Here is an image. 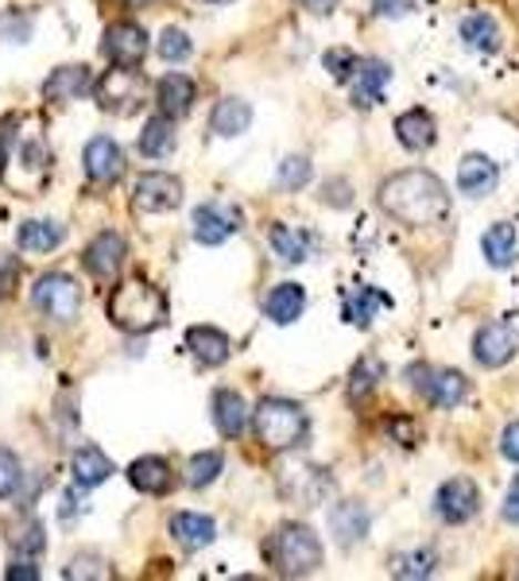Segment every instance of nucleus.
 <instances>
[{
    "label": "nucleus",
    "mask_w": 519,
    "mask_h": 581,
    "mask_svg": "<svg viewBox=\"0 0 519 581\" xmlns=\"http://www.w3.org/2000/svg\"><path fill=\"white\" fill-rule=\"evenodd\" d=\"M376 202L388 217H396L407 230H435L450 217V191L430 171H396L380 183Z\"/></svg>",
    "instance_id": "obj_1"
},
{
    "label": "nucleus",
    "mask_w": 519,
    "mask_h": 581,
    "mask_svg": "<svg viewBox=\"0 0 519 581\" xmlns=\"http://www.w3.org/2000/svg\"><path fill=\"white\" fill-rule=\"evenodd\" d=\"M264 559L279 578H311L322 570L326 551H322V539L306 523H279L264 539Z\"/></svg>",
    "instance_id": "obj_2"
},
{
    "label": "nucleus",
    "mask_w": 519,
    "mask_h": 581,
    "mask_svg": "<svg viewBox=\"0 0 519 581\" xmlns=\"http://www.w3.org/2000/svg\"><path fill=\"white\" fill-rule=\"evenodd\" d=\"M109 322L124 334H152L167 322V298L147 279H124L109 295Z\"/></svg>",
    "instance_id": "obj_3"
},
{
    "label": "nucleus",
    "mask_w": 519,
    "mask_h": 581,
    "mask_svg": "<svg viewBox=\"0 0 519 581\" xmlns=\"http://www.w3.org/2000/svg\"><path fill=\"white\" fill-rule=\"evenodd\" d=\"M253 430L267 450H295L311 438V415L291 399L267 396L253 411Z\"/></svg>",
    "instance_id": "obj_4"
},
{
    "label": "nucleus",
    "mask_w": 519,
    "mask_h": 581,
    "mask_svg": "<svg viewBox=\"0 0 519 581\" xmlns=\"http://www.w3.org/2000/svg\"><path fill=\"white\" fill-rule=\"evenodd\" d=\"M98 105L113 116H132L140 105H144V93H147V82L140 78L136 67H113L90 85Z\"/></svg>",
    "instance_id": "obj_5"
},
{
    "label": "nucleus",
    "mask_w": 519,
    "mask_h": 581,
    "mask_svg": "<svg viewBox=\"0 0 519 581\" xmlns=\"http://www.w3.org/2000/svg\"><path fill=\"white\" fill-rule=\"evenodd\" d=\"M407 384L427 399L430 407H461L469 399V380L458 368H430V365H407Z\"/></svg>",
    "instance_id": "obj_6"
},
{
    "label": "nucleus",
    "mask_w": 519,
    "mask_h": 581,
    "mask_svg": "<svg viewBox=\"0 0 519 581\" xmlns=\"http://www.w3.org/2000/svg\"><path fill=\"white\" fill-rule=\"evenodd\" d=\"M31 306H35L39 314H47L51 322L70 326V322L78 318V310H82V287H78L74 276H67V272H47V276H39L35 287H31Z\"/></svg>",
    "instance_id": "obj_7"
},
{
    "label": "nucleus",
    "mask_w": 519,
    "mask_h": 581,
    "mask_svg": "<svg viewBox=\"0 0 519 581\" xmlns=\"http://www.w3.org/2000/svg\"><path fill=\"white\" fill-rule=\"evenodd\" d=\"M132 206L140 214H171L183 206V183L167 171H144L132 186Z\"/></svg>",
    "instance_id": "obj_8"
},
{
    "label": "nucleus",
    "mask_w": 519,
    "mask_h": 581,
    "mask_svg": "<svg viewBox=\"0 0 519 581\" xmlns=\"http://www.w3.org/2000/svg\"><path fill=\"white\" fill-rule=\"evenodd\" d=\"M279 492L283 497H291L295 504L303 508H318L322 500L334 492V477H329V469L322 466H291L279 473Z\"/></svg>",
    "instance_id": "obj_9"
},
{
    "label": "nucleus",
    "mask_w": 519,
    "mask_h": 581,
    "mask_svg": "<svg viewBox=\"0 0 519 581\" xmlns=\"http://www.w3.org/2000/svg\"><path fill=\"white\" fill-rule=\"evenodd\" d=\"M481 512V489H477L469 477H454V481L438 485L435 492V516L442 523H469L474 516Z\"/></svg>",
    "instance_id": "obj_10"
},
{
    "label": "nucleus",
    "mask_w": 519,
    "mask_h": 581,
    "mask_svg": "<svg viewBox=\"0 0 519 581\" xmlns=\"http://www.w3.org/2000/svg\"><path fill=\"white\" fill-rule=\"evenodd\" d=\"M191 225H194V241H199V245L217 248V245H225L230 237H237L241 210L230 206V202H206V206L194 210Z\"/></svg>",
    "instance_id": "obj_11"
},
{
    "label": "nucleus",
    "mask_w": 519,
    "mask_h": 581,
    "mask_svg": "<svg viewBox=\"0 0 519 581\" xmlns=\"http://www.w3.org/2000/svg\"><path fill=\"white\" fill-rule=\"evenodd\" d=\"M147 31L132 20H121V23H109L105 28V39H101V54H105L113 67H140L147 54Z\"/></svg>",
    "instance_id": "obj_12"
},
{
    "label": "nucleus",
    "mask_w": 519,
    "mask_h": 581,
    "mask_svg": "<svg viewBox=\"0 0 519 581\" xmlns=\"http://www.w3.org/2000/svg\"><path fill=\"white\" fill-rule=\"evenodd\" d=\"M519 353V334L508 322H485L474 334V360L481 368H505Z\"/></svg>",
    "instance_id": "obj_13"
},
{
    "label": "nucleus",
    "mask_w": 519,
    "mask_h": 581,
    "mask_svg": "<svg viewBox=\"0 0 519 581\" xmlns=\"http://www.w3.org/2000/svg\"><path fill=\"white\" fill-rule=\"evenodd\" d=\"M124 261H129V245H124V237L113 230L98 233L82 253V264L93 279H116L124 268Z\"/></svg>",
    "instance_id": "obj_14"
},
{
    "label": "nucleus",
    "mask_w": 519,
    "mask_h": 581,
    "mask_svg": "<svg viewBox=\"0 0 519 581\" xmlns=\"http://www.w3.org/2000/svg\"><path fill=\"white\" fill-rule=\"evenodd\" d=\"M82 163H85L90 183H98V186H113L116 179L124 175V152H121V144L109 136H93L82 152Z\"/></svg>",
    "instance_id": "obj_15"
},
{
    "label": "nucleus",
    "mask_w": 519,
    "mask_h": 581,
    "mask_svg": "<svg viewBox=\"0 0 519 581\" xmlns=\"http://www.w3.org/2000/svg\"><path fill=\"white\" fill-rule=\"evenodd\" d=\"M391 82V67L384 59H360L357 70L349 74V93H353V105L360 109H373L376 101L384 98Z\"/></svg>",
    "instance_id": "obj_16"
},
{
    "label": "nucleus",
    "mask_w": 519,
    "mask_h": 581,
    "mask_svg": "<svg viewBox=\"0 0 519 581\" xmlns=\"http://www.w3.org/2000/svg\"><path fill=\"white\" fill-rule=\"evenodd\" d=\"M329 531H334L337 543H342L345 551H353V547L365 543L368 531H373V512H368L360 500H345V504H334V512H329Z\"/></svg>",
    "instance_id": "obj_17"
},
{
    "label": "nucleus",
    "mask_w": 519,
    "mask_h": 581,
    "mask_svg": "<svg viewBox=\"0 0 519 581\" xmlns=\"http://www.w3.org/2000/svg\"><path fill=\"white\" fill-rule=\"evenodd\" d=\"M267 241H272V253L279 256L283 264H306L314 253H318V233L311 230H298V225H272V233H267Z\"/></svg>",
    "instance_id": "obj_18"
},
{
    "label": "nucleus",
    "mask_w": 519,
    "mask_h": 581,
    "mask_svg": "<svg viewBox=\"0 0 519 581\" xmlns=\"http://www.w3.org/2000/svg\"><path fill=\"white\" fill-rule=\"evenodd\" d=\"M500 183V167L481 152H469L466 160L458 163V191L469 194V198H489Z\"/></svg>",
    "instance_id": "obj_19"
},
{
    "label": "nucleus",
    "mask_w": 519,
    "mask_h": 581,
    "mask_svg": "<svg viewBox=\"0 0 519 581\" xmlns=\"http://www.w3.org/2000/svg\"><path fill=\"white\" fill-rule=\"evenodd\" d=\"M396 140L407 147V152L423 155L438 144V124L427 109H407V113L396 116Z\"/></svg>",
    "instance_id": "obj_20"
},
{
    "label": "nucleus",
    "mask_w": 519,
    "mask_h": 581,
    "mask_svg": "<svg viewBox=\"0 0 519 581\" xmlns=\"http://www.w3.org/2000/svg\"><path fill=\"white\" fill-rule=\"evenodd\" d=\"M194 98H199V85L186 74H163L160 85H155V105H160V113L171 116V121L191 113Z\"/></svg>",
    "instance_id": "obj_21"
},
{
    "label": "nucleus",
    "mask_w": 519,
    "mask_h": 581,
    "mask_svg": "<svg viewBox=\"0 0 519 581\" xmlns=\"http://www.w3.org/2000/svg\"><path fill=\"white\" fill-rule=\"evenodd\" d=\"M391 306V295L388 290H380V287H368V284H357L345 295V310H342V318L349 322V326H357V329H368L373 326V318L380 310H388Z\"/></svg>",
    "instance_id": "obj_22"
},
{
    "label": "nucleus",
    "mask_w": 519,
    "mask_h": 581,
    "mask_svg": "<svg viewBox=\"0 0 519 581\" xmlns=\"http://www.w3.org/2000/svg\"><path fill=\"white\" fill-rule=\"evenodd\" d=\"M186 349L194 353V360H199V365H210V368L225 365V360L233 357L230 334H222L217 326H191V329H186Z\"/></svg>",
    "instance_id": "obj_23"
},
{
    "label": "nucleus",
    "mask_w": 519,
    "mask_h": 581,
    "mask_svg": "<svg viewBox=\"0 0 519 581\" xmlns=\"http://www.w3.org/2000/svg\"><path fill=\"white\" fill-rule=\"evenodd\" d=\"M129 485L136 492H144V497H163L175 485V473H171V466L163 458L147 453V458H136L129 466Z\"/></svg>",
    "instance_id": "obj_24"
},
{
    "label": "nucleus",
    "mask_w": 519,
    "mask_h": 581,
    "mask_svg": "<svg viewBox=\"0 0 519 581\" xmlns=\"http://www.w3.org/2000/svg\"><path fill=\"white\" fill-rule=\"evenodd\" d=\"M248 124H253V105L245 98H222L210 113V132L222 140L245 136Z\"/></svg>",
    "instance_id": "obj_25"
},
{
    "label": "nucleus",
    "mask_w": 519,
    "mask_h": 581,
    "mask_svg": "<svg viewBox=\"0 0 519 581\" xmlns=\"http://www.w3.org/2000/svg\"><path fill=\"white\" fill-rule=\"evenodd\" d=\"M171 536L183 551H202L217 539V523L199 512H175L171 516Z\"/></svg>",
    "instance_id": "obj_26"
},
{
    "label": "nucleus",
    "mask_w": 519,
    "mask_h": 581,
    "mask_svg": "<svg viewBox=\"0 0 519 581\" xmlns=\"http://www.w3.org/2000/svg\"><path fill=\"white\" fill-rule=\"evenodd\" d=\"M481 253L485 261L492 264V268H512V264L519 261V233L512 222H497L485 230L481 237Z\"/></svg>",
    "instance_id": "obj_27"
},
{
    "label": "nucleus",
    "mask_w": 519,
    "mask_h": 581,
    "mask_svg": "<svg viewBox=\"0 0 519 581\" xmlns=\"http://www.w3.org/2000/svg\"><path fill=\"white\" fill-rule=\"evenodd\" d=\"M442 559H438L435 547H415V551H396L388 559V570L391 578L399 581H423V578H435Z\"/></svg>",
    "instance_id": "obj_28"
},
{
    "label": "nucleus",
    "mask_w": 519,
    "mask_h": 581,
    "mask_svg": "<svg viewBox=\"0 0 519 581\" xmlns=\"http://www.w3.org/2000/svg\"><path fill=\"white\" fill-rule=\"evenodd\" d=\"M306 310V290L303 284H275L264 298V314L275 326H291L295 318H303Z\"/></svg>",
    "instance_id": "obj_29"
},
{
    "label": "nucleus",
    "mask_w": 519,
    "mask_h": 581,
    "mask_svg": "<svg viewBox=\"0 0 519 581\" xmlns=\"http://www.w3.org/2000/svg\"><path fill=\"white\" fill-rule=\"evenodd\" d=\"M70 473H74L78 489H98V485H105L109 477H113V461H109L105 450H98V446H82V450H74V458H70Z\"/></svg>",
    "instance_id": "obj_30"
},
{
    "label": "nucleus",
    "mask_w": 519,
    "mask_h": 581,
    "mask_svg": "<svg viewBox=\"0 0 519 581\" xmlns=\"http://www.w3.org/2000/svg\"><path fill=\"white\" fill-rule=\"evenodd\" d=\"M214 422L225 438H241L248 427V404L241 399V391L217 388L214 391Z\"/></svg>",
    "instance_id": "obj_31"
},
{
    "label": "nucleus",
    "mask_w": 519,
    "mask_h": 581,
    "mask_svg": "<svg viewBox=\"0 0 519 581\" xmlns=\"http://www.w3.org/2000/svg\"><path fill=\"white\" fill-rule=\"evenodd\" d=\"M93 78H90V67H59L51 78L43 82V98L47 101H74L82 93H90Z\"/></svg>",
    "instance_id": "obj_32"
},
{
    "label": "nucleus",
    "mask_w": 519,
    "mask_h": 581,
    "mask_svg": "<svg viewBox=\"0 0 519 581\" xmlns=\"http://www.w3.org/2000/svg\"><path fill=\"white\" fill-rule=\"evenodd\" d=\"M458 35H461V43H466L469 51H497L500 47V23L492 20L489 12H469L466 20H461Z\"/></svg>",
    "instance_id": "obj_33"
},
{
    "label": "nucleus",
    "mask_w": 519,
    "mask_h": 581,
    "mask_svg": "<svg viewBox=\"0 0 519 581\" xmlns=\"http://www.w3.org/2000/svg\"><path fill=\"white\" fill-rule=\"evenodd\" d=\"M16 241H20L23 253H54L67 241V230L59 222H23Z\"/></svg>",
    "instance_id": "obj_34"
},
{
    "label": "nucleus",
    "mask_w": 519,
    "mask_h": 581,
    "mask_svg": "<svg viewBox=\"0 0 519 581\" xmlns=\"http://www.w3.org/2000/svg\"><path fill=\"white\" fill-rule=\"evenodd\" d=\"M8 547H12L16 554H28V559H35V554H43V547H47L43 523H39L35 516L23 512L16 523H8Z\"/></svg>",
    "instance_id": "obj_35"
},
{
    "label": "nucleus",
    "mask_w": 519,
    "mask_h": 581,
    "mask_svg": "<svg viewBox=\"0 0 519 581\" xmlns=\"http://www.w3.org/2000/svg\"><path fill=\"white\" fill-rule=\"evenodd\" d=\"M171 147H175V121L171 116H152V121L144 124V132H140V152L147 155V160H163V155H171Z\"/></svg>",
    "instance_id": "obj_36"
},
{
    "label": "nucleus",
    "mask_w": 519,
    "mask_h": 581,
    "mask_svg": "<svg viewBox=\"0 0 519 581\" xmlns=\"http://www.w3.org/2000/svg\"><path fill=\"white\" fill-rule=\"evenodd\" d=\"M222 469H225V458L217 450L194 453V458L186 461V485H191V489H206V485H214L217 477H222Z\"/></svg>",
    "instance_id": "obj_37"
},
{
    "label": "nucleus",
    "mask_w": 519,
    "mask_h": 581,
    "mask_svg": "<svg viewBox=\"0 0 519 581\" xmlns=\"http://www.w3.org/2000/svg\"><path fill=\"white\" fill-rule=\"evenodd\" d=\"M384 360H376V357H360L357 365H353V373H349V399H360V396H368V391L376 388V384L384 380Z\"/></svg>",
    "instance_id": "obj_38"
},
{
    "label": "nucleus",
    "mask_w": 519,
    "mask_h": 581,
    "mask_svg": "<svg viewBox=\"0 0 519 581\" xmlns=\"http://www.w3.org/2000/svg\"><path fill=\"white\" fill-rule=\"evenodd\" d=\"M314 179V167L306 155H287V160L279 163V171H275V183H279V191H303L306 183Z\"/></svg>",
    "instance_id": "obj_39"
},
{
    "label": "nucleus",
    "mask_w": 519,
    "mask_h": 581,
    "mask_svg": "<svg viewBox=\"0 0 519 581\" xmlns=\"http://www.w3.org/2000/svg\"><path fill=\"white\" fill-rule=\"evenodd\" d=\"M155 51H160L163 62H186L194 54V43L183 28H167L160 35V43H155Z\"/></svg>",
    "instance_id": "obj_40"
},
{
    "label": "nucleus",
    "mask_w": 519,
    "mask_h": 581,
    "mask_svg": "<svg viewBox=\"0 0 519 581\" xmlns=\"http://www.w3.org/2000/svg\"><path fill=\"white\" fill-rule=\"evenodd\" d=\"M20 485H23L20 458H16L12 450H4V446H0V500H12L16 492H20Z\"/></svg>",
    "instance_id": "obj_41"
},
{
    "label": "nucleus",
    "mask_w": 519,
    "mask_h": 581,
    "mask_svg": "<svg viewBox=\"0 0 519 581\" xmlns=\"http://www.w3.org/2000/svg\"><path fill=\"white\" fill-rule=\"evenodd\" d=\"M322 62H326V70L337 78V82H349V74H353V70H357V62H360V59L349 51V47H334V51L322 54Z\"/></svg>",
    "instance_id": "obj_42"
},
{
    "label": "nucleus",
    "mask_w": 519,
    "mask_h": 581,
    "mask_svg": "<svg viewBox=\"0 0 519 581\" xmlns=\"http://www.w3.org/2000/svg\"><path fill=\"white\" fill-rule=\"evenodd\" d=\"M113 570L105 567L101 559H93V554H78L74 562H70L67 570H62V578H70V581H82V578H109Z\"/></svg>",
    "instance_id": "obj_43"
},
{
    "label": "nucleus",
    "mask_w": 519,
    "mask_h": 581,
    "mask_svg": "<svg viewBox=\"0 0 519 581\" xmlns=\"http://www.w3.org/2000/svg\"><path fill=\"white\" fill-rule=\"evenodd\" d=\"M322 202H326V206H337V210L353 206V186L345 183V179H329V183L322 186Z\"/></svg>",
    "instance_id": "obj_44"
},
{
    "label": "nucleus",
    "mask_w": 519,
    "mask_h": 581,
    "mask_svg": "<svg viewBox=\"0 0 519 581\" xmlns=\"http://www.w3.org/2000/svg\"><path fill=\"white\" fill-rule=\"evenodd\" d=\"M388 435L396 438L399 446H419V422L415 419H388Z\"/></svg>",
    "instance_id": "obj_45"
},
{
    "label": "nucleus",
    "mask_w": 519,
    "mask_h": 581,
    "mask_svg": "<svg viewBox=\"0 0 519 581\" xmlns=\"http://www.w3.org/2000/svg\"><path fill=\"white\" fill-rule=\"evenodd\" d=\"M16 279H20V264H16V256L0 253V298H8V295H12Z\"/></svg>",
    "instance_id": "obj_46"
},
{
    "label": "nucleus",
    "mask_w": 519,
    "mask_h": 581,
    "mask_svg": "<svg viewBox=\"0 0 519 581\" xmlns=\"http://www.w3.org/2000/svg\"><path fill=\"white\" fill-rule=\"evenodd\" d=\"M23 167L28 171H43L47 163H51V155H47V147H43V140H31V144H23Z\"/></svg>",
    "instance_id": "obj_47"
},
{
    "label": "nucleus",
    "mask_w": 519,
    "mask_h": 581,
    "mask_svg": "<svg viewBox=\"0 0 519 581\" xmlns=\"http://www.w3.org/2000/svg\"><path fill=\"white\" fill-rule=\"evenodd\" d=\"M411 0H373V12L384 16V20H399V16L411 12Z\"/></svg>",
    "instance_id": "obj_48"
},
{
    "label": "nucleus",
    "mask_w": 519,
    "mask_h": 581,
    "mask_svg": "<svg viewBox=\"0 0 519 581\" xmlns=\"http://www.w3.org/2000/svg\"><path fill=\"white\" fill-rule=\"evenodd\" d=\"M500 453L519 466V422H508L505 435H500Z\"/></svg>",
    "instance_id": "obj_49"
},
{
    "label": "nucleus",
    "mask_w": 519,
    "mask_h": 581,
    "mask_svg": "<svg viewBox=\"0 0 519 581\" xmlns=\"http://www.w3.org/2000/svg\"><path fill=\"white\" fill-rule=\"evenodd\" d=\"M4 578H8V581H35V578H39V567L28 559V554H23L20 562H12V567L4 570Z\"/></svg>",
    "instance_id": "obj_50"
},
{
    "label": "nucleus",
    "mask_w": 519,
    "mask_h": 581,
    "mask_svg": "<svg viewBox=\"0 0 519 581\" xmlns=\"http://www.w3.org/2000/svg\"><path fill=\"white\" fill-rule=\"evenodd\" d=\"M505 520L519 523V473L512 477V485H508V492H505Z\"/></svg>",
    "instance_id": "obj_51"
},
{
    "label": "nucleus",
    "mask_w": 519,
    "mask_h": 581,
    "mask_svg": "<svg viewBox=\"0 0 519 581\" xmlns=\"http://www.w3.org/2000/svg\"><path fill=\"white\" fill-rule=\"evenodd\" d=\"M12 132H16V116H4V121H0V167H4V155H8V144H12Z\"/></svg>",
    "instance_id": "obj_52"
},
{
    "label": "nucleus",
    "mask_w": 519,
    "mask_h": 581,
    "mask_svg": "<svg viewBox=\"0 0 519 581\" xmlns=\"http://www.w3.org/2000/svg\"><path fill=\"white\" fill-rule=\"evenodd\" d=\"M303 4H306V12H314V16H329L342 0H303Z\"/></svg>",
    "instance_id": "obj_53"
},
{
    "label": "nucleus",
    "mask_w": 519,
    "mask_h": 581,
    "mask_svg": "<svg viewBox=\"0 0 519 581\" xmlns=\"http://www.w3.org/2000/svg\"><path fill=\"white\" fill-rule=\"evenodd\" d=\"M78 512H82V504H78L74 492H62V508H59L62 520H70V516H78Z\"/></svg>",
    "instance_id": "obj_54"
},
{
    "label": "nucleus",
    "mask_w": 519,
    "mask_h": 581,
    "mask_svg": "<svg viewBox=\"0 0 519 581\" xmlns=\"http://www.w3.org/2000/svg\"><path fill=\"white\" fill-rule=\"evenodd\" d=\"M124 4H132V8H144V4H152V0H124Z\"/></svg>",
    "instance_id": "obj_55"
},
{
    "label": "nucleus",
    "mask_w": 519,
    "mask_h": 581,
    "mask_svg": "<svg viewBox=\"0 0 519 581\" xmlns=\"http://www.w3.org/2000/svg\"><path fill=\"white\" fill-rule=\"evenodd\" d=\"M202 4H233V0H202Z\"/></svg>",
    "instance_id": "obj_56"
}]
</instances>
